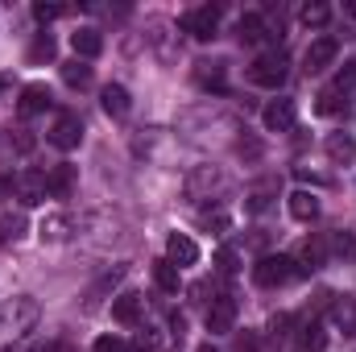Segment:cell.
Listing matches in <instances>:
<instances>
[{
	"instance_id": "obj_23",
	"label": "cell",
	"mask_w": 356,
	"mask_h": 352,
	"mask_svg": "<svg viewBox=\"0 0 356 352\" xmlns=\"http://www.w3.org/2000/svg\"><path fill=\"white\" fill-rule=\"evenodd\" d=\"M236 29H241V42H261V38H269L266 33V17H261V13H245Z\"/></svg>"
},
{
	"instance_id": "obj_4",
	"label": "cell",
	"mask_w": 356,
	"mask_h": 352,
	"mask_svg": "<svg viewBox=\"0 0 356 352\" xmlns=\"http://www.w3.org/2000/svg\"><path fill=\"white\" fill-rule=\"evenodd\" d=\"M46 141L54 145V150H75L79 141H83V120L75 116V112H58V120L50 125V133H46Z\"/></svg>"
},
{
	"instance_id": "obj_29",
	"label": "cell",
	"mask_w": 356,
	"mask_h": 352,
	"mask_svg": "<svg viewBox=\"0 0 356 352\" xmlns=\"http://www.w3.org/2000/svg\"><path fill=\"white\" fill-rule=\"evenodd\" d=\"M356 88V63H344L340 71H336V79H332V91L336 95H348Z\"/></svg>"
},
{
	"instance_id": "obj_10",
	"label": "cell",
	"mask_w": 356,
	"mask_h": 352,
	"mask_svg": "<svg viewBox=\"0 0 356 352\" xmlns=\"http://www.w3.org/2000/svg\"><path fill=\"white\" fill-rule=\"evenodd\" d=\"M166 262L182 269V265H195L199 262V245L191 241V237H182V232H170V241H166Z\"/></svg>"
},
{
	"instance_id": "obj_5",
	"label": "cell",
	"mask_w": 356,
	"mask_h": 352,
	"mask_svg": "<svg viewBox=\"0 0 356 352\" xmlns=\"http://www.w3.org/2000/svg\"><path fill=\"white\" fill-rule=\"evenodd\" d=\"M182 29H186L191 38H199V42L216 38V29H220V8H216V4H199V8H191V13H182Z\"/></svg>"
},
{
	"instance_id": "obj_3",
	"label": "cell",
	"mask_w": 356,
	"mask_h": 352,
	"mask_svg": "<svg viewBox=\"0 0 356 352\" xmlns=\"http://www.w3.org/2000/svg\"><path fill=\"white\" fill-rule=\"evenodd\" d=\"M286 67H290V63H286V54H277V50H273V54H261V58H253V67H249V79H253L257 88L277 91L282 83H286V75H290Z\"/></svg>"
},
{
	"instance_id": "obj_37",
	"label": "cell",
	"mask_w": 356,
	"mask_h": 352,
	"mask_svg": "<svg viewBox=\"0 0 356 352\" xmlns=\"http://www.w3.org/2000/svg\"><path fill=\"white\" fill-rule=\"evenodd\" d=\"M91 352H129V344H124V340H116V336H99Z\"/></svg>"
},
{
	"instance_id": "obj_25",
	"label": "cell",
	"mask_w": 356,
	"mask_h": 352,
	"mask_svg": "<svg viewBox=\"0 0 356 352\" xmlns=\"http://www.w3.org/2000/svg\"><path fill=\"white\" fill-rule=\"evenodd\" d=\"M327 17H332V8H327L323 0H315V4H302V8H298V21H302L307 29H319V25H327Z\"/></svg>"
},
{
	"instance_id": "obj_30",
	"label": "cell",
	"mask_w": 356,
	"mask_h": 352,
	"mask_svg": "<svg viewBox=\"0 0 356 352\" xmlns=\"http://www.w3.org/2000/svg\"><path fill=\"white\" fill-rule=\"evenodd\" d=\"M199 83L203 88H224V63H199Z\"/></svg>"
},
{
	"instance_id": "obj_39",
	"label": "cell",
	"mask_w": 356,
	"mask_h": 352,
	"mask_svg": "<svg viewBox=\"0 0 356 352\" xmlns=\"http://www.w3.org/2000/svg\"><path fill=\"white\" fill-rule=\"evenodd\" d=\"M63 228H67V220H58V216H54V220H46V224H42V241H46V237H50V241H58V237H63Z\"/></svg>"
},
{
	"instance_id": "obj_28",
	"label": "cell",
	"mask_w": 356,
	"mask_h": 352,
	"mask_svg": "<svg viewBox=\"0 0 356 352\" xmlns=\"http://www.w3.org/2000/svg\"><path fill=\"white\" fill-rule=\"evenodd\" d=\"M63 79L71 83V88H88L91 83V67L83 58H71V63H63Z\"/></svg>"
},
{
	"instance_id": "obj_13",
	"label": "cell",
	"mask_w": 356,
	"mask_h": 352,
	"mask_svg": "<svg viewBox=\"0 0 356 352\" xmlns=\"http://www.w3.org/2000/svg\"><path fill=\"white\" fill-rule=\"evenodd\" d=\"M50 108V88L46 83H29V88L21 91V104H17V112L29 120V116H38V112H46Z\"/></svg>"
},
{
	"instance_id": "obj_2",
	"label": "cell",
	"mask_w": 356,
	"mask_h": 352,
	"mask_svg": "<svg viewBox=\"0 0 356 352\" xmlns=\"http://www.w3.org/2000/svg\"><path fill=\"white\" fill-rule=\"evenodd\" d=\"M33 319H38V303L33 298H8L0 307V332H8V336H25L33 328Z\"/></svg>"
},
{
	"instance_id": "obj_22",
	"label": "cell",
	"mask_w": 356,
	"mask_h": 352,
	"mask_svg": "<svg viewBox=\"0 0 356 352\" xmlns=\"http://www.w3.org/2000/svg\"><path fill=\"white\" fill-rule=\"evenodd\" d=\"M154 282H158V290H166V294H178V286H182L178 269L166 262V257H162V262H154Z\"/></svg>"
},
{
	"instance_id": "obj_21",
	"label": "cell",
	"mask_w": 356,
	"mask_h": 352,
	"mask_svg": "<svg viewBox=\"0 0 356 352\" xmlns=\"http://www.w3.org/2000/svg\"><path fill=\"white\" fill-rule=\"evenodd\" d=\"M25 228H29V220H25L21 211H8V216H0V245H8V241H21V237H25Z\"/></svg>"
},
{
	"instance_id": "obj_40",
	"label": "cell",
	"mask_w": 356,
	"mask_h": 352,
	"mask_svg": "<svg viewBox=\"0 0 356 352\" xmlns=\"http://www.w3.org/2000/svg\"><path fill=\"white\" fill-rule=\"evenodd\" d=\"M0 352H29L25 344H8V349H0Z\"/></svg>"
},
{
	"instance_id": "obj_34",
	"label": "cell",
	"mask_w": 356,
	"mask_h": 352,
	"mask_svg": "<svg viewBox=\"0 0 356 352\" xmlns=\"http://www.w3.org/2000/svg\"><path fill=\"white\" fill-rule=\"evenodd\" d=\"M340 108H344V104H340V95H336L332 88L319 91V104H315V112H319V116H332V112H340Z\"/></svg>"
},
{
	"instance_id": "obj_15",
	"label": "cell",
	"mask_w": 356,
	"mask_h": 352,
	"mask_svg": "<svg viewBox=\"0 0 356 352\" xmlns=\"http://www.w3.org/2000/svg\"><path fill=\"white\" fill-rule=\"evenodd\" d=\"M323 344H327V332H323V323H319V319H311V323H302V328H298L294 352H323Z\"/></svg>"
},
{
	"instance_id": "obj_9",
	"label": "cell",
	"mask_w": 356,
	"mask_h": 352,
	"mask_svg": "<svg viewBox=\"0 0 356 352\" xmlns=\"http://www.w3.org/2000/svg\"><path fill=\"white\" fill-rule=\"evenodd\" d=\"M336 38H315L311 46H307V54H302V71L307 75H315V71H323V67H332V58H336Z\"/></svg>"
},
{
	"instance_id": "obj_33",
	"label": "cell",
	"mask_w": 356,
	"mask_h": 352,
	"mask_svg": "<svg viewBox=\"0 0 356 352\" xmlns=\"http://www.w3.org/2000/svg\"><path fill=\"white\" fill-rule=\"evenodd\" d=\"M216 265H220V273H236L241 269V253L232 245H224V249H216Z\"/></svg>"
},
{
	"instance_id": "obj_11",
	"label": "cell",
	"mask_w": 356,
	"mask_h": 352,
	"mask_svg": "<svg viewBox=\"0 0 356 352\" xmlns=\"http://www.w3.org/2000/svg\"><path fill=\"white\" fill-rule=\"evenodd\" d=\"M141 307H145V298H141L137 290H124V294L112 303V319H116V323H124V328H133V323L141 319Z\"/></svg>"
},
{
	"instance_id": "obj_43",
	"label": "cell",
	"mask_w": 356,
	"mask_h": 352,
	"mask_svg": "<svg viewBox=\"0 0 356 352\" xmlns=\"http://www.w3.org/2000/svg\"><path fill=\"white\" fill-rule=\"evenodd\" d=\"M4 88H8V79H4V75H0V91H4Z\"/></svg>"
},
{
	"instance_id": "obj_26",
	"label": "cell",
	"mask_w": 356,
	"mask_h": 352,
	"mask_svg": "<svg viewBox=\"0 0 356 352\" xmlns=\"http://www.w3.org/2000/svg\"><path fill=\"white\" fill-rule=\"evenodd\" d=\"M211 186H220V170H211V166H199L195 175L186 178V191H191V195H203V191H211Z\"/></svg>"
},
{
	"instance_id": "obj_24",
	"label": "cell",
	"mask_w": 356,
	"mask_h": 352,
	"mask_svg": "<svg viewBox=\"0 0 356 352\" xmlns=\"http://www.w3.org/2000/svg\"><path fill=\"white\" fill-rule=\"evenodd\" d=\"M46 182H50V195H67L71 182H75V166H71V162H58V166L46 175Z\"/></svg>"
},
{
	"instance_id": "obj_41",
	"label": "cell",
	"mask_w": 356,
	"mask_h": 352,
	"mask_svg": "<svg viewBox=\"0 0 356 352\" xmlns=\"http://www.w3.org/2000/svg\"><path fill=\"white\" fill-rule=\"evenodd\" d=\"M195 352H216V349H211V344H199V349H195Z\"/></svg>"
},
{
	"instance_id": "obj_16",
	"label": "cell",
	"mask_w": 356,
	"mask_h": 352,
	"mask_svg": "<svg viewBox=\"0 0 356 352\" xmlns=\"http://www.w3.org/2000/svg\"><path fill=\"white\" fill-rule=\"evenodd\" d=\"M332 323H336L344 336H356V303L348 298V294L332 298Z\"/></svg>"
},
{
	"instance_id": "obj_20",
	"label": "cell",
	"mask_w": 356,
	"mask_h": 352,
	"mask_svg": "<svg viewBox=\"0 0 356 352\" xmlns=\"http://www.w3.org/2000/svg\"><path fill=\"white\" fill-rule=\"evenodd\" d=\"M273 195H277V182H261V186H253L249 199H245V211H249V216H261L269 203H273Z\"/></svg>"
},
{
	"instance_id": "obj_6",
	"label": "cell",
	"mask_w": 356,
	"mask_h": 352,
	"mask_svg": "<svg viewBox=\"0 0 356 352\" xmlns=\"http://www.w3.org/2000/svg\"><path fill=\"white\" fill-rule=\"evenodd\" d=\"M232 328H236V298L232 294L211 298V307H207V332L211 336H228Z\"/></svg>"
},
{
	"instance_id": "obj_1",
	"label": "cell",
	"mask_w": 356,
	"mask_h": 352,
	"mask_svg": "<svg viewBox=\"0 0 356 352\" xmlns=\"http://www.w3.org/2000/svg\"><path fill=\"white\" fill-rule=\"evenodd\" d=\"M294 278H302V265L294 262V257H282V253H266L261 262L253 265V282L257 286H286V282H294Z\"/></svg>"
},
{
	"instance_id": "obj_35",
	"label": "cell",
	"mask_w": 356,
	"mask_h": 352,
	"mask_svg": "<svg viewBox=\"0 0 356 352\" xmlns=\"http://www.w3.org/2000/svg\"><path fill=\"white\" fill-rule=\"evenodd\" d=\"M63 13H67L63 4H46V0H38V4H33V17H38L42 25H46V21H58Z\"/></svg>"
},
{
	"instance_id": "obj_19",
	"label": "cell",
	"mask_w": 356,
	"mask_h": 352,
	"mask_svg": "<svg viewBox=\"0 0 356 352\" xmlns=\"http://www.w3.org/2000/svg\"><path fill=\"white\" fill-rule=\"evenodd\" d=\"M298 262H302V273H307V269H319V265L327 262V241H323V237H311V241L302 245Z\"/></svg>"
},
{
	"instance_id": "obj_17",
	"label": "cell",
	"mask_w": 356,
	"mask_h": 352,
	"mask_svg": "<svg viewBox=\"0 0 356 352\" xmlns=\"http://www.w3.org/2000/svg\"><path fill=\"white\" fill-rule=\"evenodd\" d=\"M99 104H104V112H108V116H116V120H120V116H129V108H133V104H129V91L120 88V83H108L104 95H99Z\"/></svg>"
},
{
	"instance_id": "obj_7",
	"label": "cell",
	"mask_w": 356,
	"mask_h": 352,
	"mask_svg": "<svg viewBox=\"0 0 356 352\" xmlns=\"http://www.w3.org/2000/svg\"><path fill=\"white\" fill-rule=\"evenodd\" d=\"M13 191H17V199H21L25 207H33V203H46L50 182H46L42 170H21V175L13 178Z\"/></svg>"
},
{
	"instance_id": "obj_14",
	"label": "cell",
	"mask_w": 356,
	"mask_h": 352,
	"mask_svg": "<svg viewBox=\"0 0 356 352\" xmlns=\"http://www.w3.org/2000/svg\"><path fill=\"white\" fill-rule=\"evenodd\" d=\"M71 50H75V58H95L99 50H104V38H99V29H75L71 33Z\"/></svg>"
},
{
	"instance_id": "obj_38",
	"label": "cell",
	"mask_w": 356,
	"mask_h": 352,
	"mask_svg": "<svg viewBox=\"0 0 356 352\" xmlns=\"http://www.w3.org/2000/svg\"><path fill=\"white\" fill-rule=\"evenodd\" d=\"M257 349H261V336H257V332L236 336V352H257Z\"/></svg>"
},
{
	"instance_id": "obj_31",
	"label": "cell",
	"mask_w": 356,
	"mask_h": 352,
	"mask_svg": "<svg viewBox=\"0 0 356 352\" xmlns=\"http://www.w3.org/2000/svg\"><path fill=\"white\" fill-rule=\"evenodd\" d=\"M332 249H336L340 257H356V228H340V232L332 237Z\"/></svg>"
},
{
	"instance_id": "obj_8",
	"label": "cell",
	"mask_w": 356,
	"mask_h": 352,
	"mask_svg": "<svg viewBox=\"0 0 356 352\" xmlns=\"http://www.w3.org/2000/svg\"><path fill=\"white\" fill-rule=\"evenodd\" d=\"M294 120H298V108H294V99H286V95L269 99L266 112H261V125H266L269 133H286V129H294Z\"/></svg>"
},
{
	"instance_id": "obj_36",
	"label": "cell",
	"mask_w": 356,
	"mask_h": 352,
	"mask_svg": "<svg viewBox=\"0 0 356 352\" xmlns=\"http://www.w3.org/2000/svg\"><path fill=\"white\" fill-rule=\"evenodd\" d=\"M199 224H203V228H216V232H228V224H232V220H228V211H203V216H199Z\"/></svg>"
},
{
	"instance_id": "obj_12",
	"label": "cell",
	"mask_w": 356,
	"mask_h": 352,
	"mask_svg": "<svg viewBox=\"0 0 356 352\" xmlns=\"http://www.w3.org/2000/svg\"><path fill=\"white\" fill-rule=\"evenodd\" d=\"M323 150H327V158H332L336 166H348V162H356V137H353V133H327Z\"/></svg>"
},
{
	"instance_id": "obj_42",
	"label": "cell",
	"mask_w": 356,
	"mask_h": 352,
	"mask_svg": "<svg viewBox=\"0 0 356 352\" xmlns=\"http://www.w3.org/2000/svg\"><path fill=\"white\" fill-rule=\"evenodd\" d=\"M4 191H13V182H8V186H4V182H0V195H4Z\"/></svg>"
},
{
	"instance_id": "obj_32",
	"label": "cell",
	"mask_w": 356,
	"mask_h": 352,
	"mask_svg": "<svg viewBox=\"0 0 356 352\" xmlns=\"http://www.w3.org/2000/svg\"><path fill=\"white\" fill-rule=\"evenodd\" d=\"M42 58H54V38L50 33H38V42L29 46V63H42Z\"/></svg>"
},
{
	"instance_id": "obj_27",
	"label": "cell",
	"mask_w": 356,
	"mask_h": 352,
	"mask_svg": "<svg viewBox=\"0 0 356 352\" xmlns=\"http://www.w3.org/2000/svg\"><path fill=\"white\" fill-rule=\"evenodd\" d=\"M133 352H166V336L154 332V328H141L133 336Z\"/></svg>"
},
{
	"instance_id": "obj_18",
	"label": "cell",
	"mask_w": 356,
	"mask_h": 352,
	"mask_svg": "<svg viewBox=\"0 0 356 352\" xmlns=\"http://www.w3.org/2000/svg\"><path fill=\"white\" fill-rule=\"evenodd\" d=\"M290 216L302 220V224H311V220L319 216V199H315L311 191H294V195H290Z\"/></svg>"
}]
</instances>
